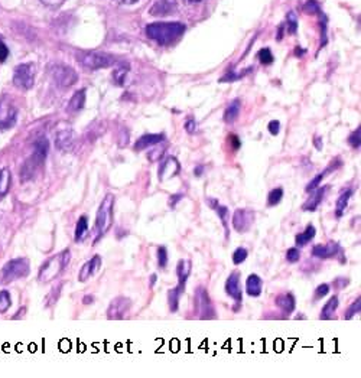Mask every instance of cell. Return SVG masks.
<instances>
[{
	"instance_id": "13",
	"label": "cell",
	"mask_w": 361,
	"mask_h": 378,
	"mask_svg": "<svg viewBox=\"0 0 361 378\" xmlns=\"http://www.w3.org/2000/svg\"><path fill=\"white\" fill-rule=\"evenodd\" d=\"M254 221V212L246 208L236 210L233 214V227L237 233H246Z\"/></svg>"
},
{
	"instance_id": "37",
	"label": "cell",
	"mask_w": 361,
	"mask_h": 378,
	"mask_svg": "<svg viewBox=\"0 0 361 378\" xmlns=\"http://www.w3.org/2000/svg\"><path fill=\"white\" fill-rule=\"evenodd\" d=\"M127 71H129V67H119L114 72H113V81L116 83V86H123L124 84V80H126V75H127Z\"/></svg>"
},
{
	"instance_id": "27",
	"label": "cell",
	"mask_w": 361,
	"mask_h": 378,
	"mask_svg": "<svg viewBox=\"0 0 361 378\" xmlns=\"http://www.w3.org/2000/svg\"><path fill=\"white\" fill-rule=\"evenodd\" d=\"M339 305H340L339 297L331 296L321 311V319H324V320L332 319L335 316V312H337V309H339Z\"/></svg>"
},
{
	"instance_id": "53",
	"label": "cell",
	"mask_w": 361,
	"mask_h": 378,
	"mask_svg": "<svg viewBox=\"0 0 361 378\" xmlns=\"http://www.w3.org/2000/svg\"><path fill=\"white\" fill-rule=\"evenodd\" d=\"M116 5H135L139 0H113Z\"/></svg>"
},
{
	"instance_id": "9",
	"label": "cell",
	"mask_w": 361,
	"mask_h": 378,
	"mask_svg": "<svg viewBox=\"0 0 361 378\" xmlns=\"http://www.w3.org/2000/svg\"><path fill=\"white\" fill-rule=\"evenodd\" d=\"M132 308V300L124 296H117L110 302L107 308V318L109 319H123L129 311Z\"/></svg>"
},
{
	"instance_id": "16",
	"label": "cell",
	"mask_w": 361,
	"mask_h": 378,
	"mask_svg": "<svg viewBox=\"0 0 361 378\" xmlns=\"http://www.w3.org/2000/svg\"><path fill=\"white\" fill-rule=\"evenodd\" d=\"M165 140V135L164 133H146V135H142L133 149L135 152H142V150H146L147 147H152V146H157L159 143H162Z\"/></svg>"
},
{
	"instance_id": "38",
	"label": "cell",
	"mask_w": 361,
	"mask_h": 378,
	"mask_svg": "<svg viewBox=\"0 0 361 378\" xmlns=\"http://www.w3.org/2000/svg\"><path fill=\"white\" fill-rule=\"evenodd\" d=\"M157 256H158V266H159V269H165V267H166V264H168V260H169V256H168V250H166V247H165V245L158 247Z\"/></svg>"
},
{
	"instance_id": "46",
	"label": "cell",
	"mask_w": 361,
	"mask_h": 378,
	"mask_svg": "<svg viewBox=\"0 0 361 378\" xmlns=\"http://www.w3.org/2000/svg\"><path fill=\"white\" fill-rule=\"evenodd\" d=\"M228 143H230V146H231V149H233V150H239L242 147L240 137L236 136V135H233V133L228 135Z\"/></svg>"
},
{
	"instance_id": "55",
	"label": "cell",
	"mask_w": 361,
	"mask_h": 378,
	"mask_svg": "<svg viewBox=\"0 0 361 378\" xmlns=\"http://www.w3.org/2000/svg\"><path fill=\"white\" fill-rule=\"evenodd\" d=\"M314 146H315L317 150H322V137L315 136V137H314Z\"/></svg>"
},
{
	"instance_id": "5",
	"label": "cell",
	"mask_w": 361,
	"mask_h": 378,
	"mask_svg": "<svg viewBox=\"0 0 361 378\" xmlns=\"http://www.w3.org/2000/svg\"><path fill=\"white\" fill-rule=\"evenodd\" d=\"M29 271L31 266L28 259H13L2 269V281L5 283H9L18 279H23V277L29 274Z\"/></svg>"
},
{
	"instance_id": "36",
	"label": "cell",
	"mask_w": 361,
	"mask_h": 378,
	"mask_svg": "<svg viewBox=\"0 0 361 378\" xmlns=\"http://www.w3.org/2000/svg\"><path fill=\"white\" fill-rule=\"evenodd\" d=\"M12 305V300H11V295L9 292L6 290H2L0 292V313H5Z\"/></svg>"
},
{
	"instance_id": "8",
	"label": "cell",
	"mask_w": 361,
	"mask_h": 378,
	"mask_svg": "<svg viewBox=\"0 0 361 378\" xmlns=\"http://www.w3.org/2000/svg\"><path fill=\"white\" fill-rule=\"evenodd\" d=\"M53 77L60 87H71L79 81V74L65 65H55L53 68Z\"/></svg>"
},
{
	"instance_id": "40",
	"label": "cell",
	"mask_w": 361,
	"mask_h": 378,
	"mask_svg": "<svg viewBox=\"0 0 361 378\" xmlns=\"http://www.w3.org/2000/svg\"><path fill=\"white\" fill-rule=\"evenodd\" d=\"M325 170L322 172V173H318L317 176H315V178L313 180V181H309V184L306 185V188H305V191L309 194V192H313L314 189H317L318 187H321V182H322V180L325 178Z\"/></svg>"
},
{
	"instance_id": "35",
	"label": "cell",
	"mask_w": 361,
	"mask_h": 378,
	"mask_svg": "<svg viewBox=\"0 0 361 378\" xmlns=\"http://www.w3.org/2000/svg\"><path fill=\"white\" fill-rule=\"evenodd\" d=\"M247 257H249V251L244 247H239V248L235 250L233 257H231V259H233V263L236 266H239V264L244 263L247 260Z\"/></svg>"
},
{
	"instance_id": "31",
	"label": "cell",
	"mask_w": 361,
	"mask_h": 378,
	"mask_svg": "<svg viewBox=\"0 0 361 378\" xmlns=\"http://www.w3.org/2000/svg\"><path fill=\"white\" fill-rule=\"evenodd\" d=\"M90 225H88V220H87V215H81L79 218V221H77V225H75V233H74V240L79 243L83 240L84 234L88 231Z\"/></svg>"
},
{
	"instance_id": "45",
	"label": "cell",
	"mask_w": 361,
	"mask_h": 378,
	"mask_svg": "<svg viewBox=\"0 0 361 378\" xmlns=\"http://www.w3.org/2000/svg\"><path fill=\"white\" fill-rule=\"evenodd\" d=\"M164 154H165V149L164 147H155L152 150V152L149 154L147 158H149L150 162H157V161H159L164 156Z\"/></svg>"
},
{
	"instance_id": "58",
	"label": "cell",
	"mask_w": 361,
	"mask_h": 378,
	"mask_svg": "<svg viewBox=\"0 0 361 378\" xmlns=\"http://www.w3.org/2000/svg\"><path fill=\"white\" fill-rule=\"evenodd\" d=\"M157 281H158V276H157V274H152V276H150V281H149L150 289H152L155 285H157Z\"/></svg>"
},
{
	"instance_id": "48",
	"label": "cell",
	"mask_w": 361,
	"mask_h": 378,
	"mask_svg": "<svg viewBox=\"0 0 361 378\" xmlns=\"http://www.w3.org/2000/svg\"><path fill=\"white\" fill-rule=\"evenodd\" d=\"M348 283H350V281L347 279V277H346V279H344V277H337V279H335L332 282V286H334V289H339L340 290V289L347 288Z\"/></svg>"
},
{
	"instance_id": "18",
	"label": "cell",
	"mask_w": 361,
	"mask_h": 378,
	"mask_svg": "<svg viewBox=\"0 0 361 378\" xmlns=\"http://www.w3.org/2000/svg\"><path fill=\"white\" fill-rule=\"evenodd\" d=\"M100 267H101V257L98 255H96L88 262H86L83 264V267L79 273V282H81V283L87 282L90 277H93L100 270Z\"/></svg>"
},
{
	"instance_id": "50",
	"label": "cell",
	"mask_w": 361,
	"mask_h": 378,
	"mask_svg": "<svg viewBox=\"0 0 361 378\" xmlns=\"http://www.w3.org/2000/svg\"><path fill=\"white\" fill-rule=\"evenodd\" d=\"M41 2L48 6V8H53V9H57L60 6H63L67 0H41Z\"/></svg>"
},
{
	"instance_id": "7",
	"label": "cell",
	"mask_w": 361,
	"mask_h": 378,
	"mask_svg": "<svg viewBox=\"0 0 361 378\" xmlns=\"http://www.w3.org/2000/svg\"><path fill=\"white\" fill-rule=\"evenodd\" d=\"M13 84L22 90H31L35 84V65L20 64L13 74Z\"/></svg>"
},
{
	"instance_id": "47",
	"label": "cell",
	"mask_w": 361,
	"mask_h": 378,
	"mask_svg": "<svg viewBox=\"0 0 361 378\" xmlns=\"http://www.w3.org/2000/svg\"><path fill=\"white\" fill-rule=\"evenodd\" d=\"M184 128H185V132L187 133H190V135H194L195 132H197V121H195V119H192V117H190L187 121H185V124H184Z\"/></svg>"
},
{
	"instance_id": "10",
	"label": "cell",
	"mask_w": 361,
	"mask_h": 378,
	"mask_svg": "<svg viewBox=\"0 0 361 378\" xmlns=\"http://www.w3.org/2000/svg\"><path fill=\"white\" fill-rule=\"evenodd\" d=\"M18 120L16 107L8 100H0V130L11 129Z\"/></svg>"
},
{
	"instance_id": "51",
	"label": "cell",
	"mask_w": 361,
	"mask_h": 378,
	"mask_svg": "<svg viewBox=\"0 0 361 378\" xmlns=\"http://www.w3.org/2000/svg\"><path fill=\"white\" fill-rule=\"evenodd\" d=\"M9 57V49L4 41H0V62H5Z\"/></svg>"
},
{
	"instance_id": "19",
	"label": "cell",
	"mask_w": 361,
	"mask_h": 378,
	"mask_svg": "<svg viewBox=\"0 0 361 378\" xmlns=\"http://www.w3.org/2000/svg\"><path fill=\"white\" fill-rule=\"evenodd\" d=\"M48 152H49V142L46 137H39L35 143H34V152H32V156L31 159L38 163L39 166H42L46 161V156H48Z\"/></svg>"
},
{
	"instance_id": "32",
	"label": "cell",
	"mask_w": 361,
	"mask_h": 378,
	"mask_svg": "<svg viewBox=\"0 0 361 378\" xmlns=\"http://www.w3.org/2000/svg\"><path fill=\"white\" fill-rule=\"evenodd\" d=\"M180 296H183V292H179L176 288H173L168 292V305H169V311L172 313L178 312V309H179Z\"/></svg>"
},
{
	"instance_id": "57",
	"label": "cell",
	"mask_w": 361,
	"mask_h": 378,
	"mask_svg": "<svg viewBox=\"0 0 361 378\" xmlns=\"http://www.w3.org/2000/svg\"><path fill=\"white\" fill-rule=\"evenodd\" d=\"M289 23H291V34H294L296 31V22L294 19V13L289 15Z\"/></svg>"
},
{
	"instance_id": "34",
	"label": "cell",
	"mask_w": 361,
	"mask_h": 378,
	"mask_svg": "<svg viewBox=\"0 0 361 378\" xmlns=\"http://www.w3.org/2000/svg\"><path fill=\"white\" fill-rule=\"evenodd\" d=\"M283 194H285V191H283V188H275L269 192L268 195V207H276L280 204V201L283 199Z\"/></svg>"
},
{
	"instance_id": "12",
	"label": "cell",
	"mask_w": 361,
	"mask_h": 378,
	"mask_svg": "<svg viewBox=\"0 0 361 378\" xmlns=\"http://www.w3.org/2000/svg\"><path fill=\"white\" fill-rule=\"evenodd\" d=\"M179 172H180L179 161L175 156H168L162 162V165H161V168L158 170V178H159L161 182H166V181L175 178V176H178Z\"/></svg>"
},
{
	"instance_id": "29",
	"label": "cell",
	"mask_w": 361,
	"mask_h": 378,
	"mask_svg": "<svg viewBox=\"0 0 361 378\" xmlns=\"http://www.w3.org/2000/svg\"><path fill=\"white\" fill-rule=\"evenodd\" d=\"M240 109H242L240 100H233V102H231V104L225 109L224 121L228 123V124H233L239 119V116H240Z\"/></svg>"
},
{
	"instance_id": "44",
	"label": "cell",
	"mask_w": 361,
	"mask_h": 378,
	"mask_svg": "<svg viewBox=\"0 0 361 378\" xmlns=\"http://www.w3.org/2000/svg\"><path fill=\"white\" fill-rule=\"evenodd\" d=\"M259 60H261V62L265 64V65H269V64L273 62V55H272V53H270V49H269V48L262 49V51L259 53Z\"/></svg>"
},
{
	"instance_id": "22",
	"label": "cell",
	"mask_w": 361,
	"mask_h": 378,
	"mask_svg": "<svg viewBox=\"0 0 361 378\" xmlns=\"http://www.w3.org/2000/svg\"><path fill=\"white\" fill-rule=\"evenodd\" d=\"M74 132L72 130H61L55 136V146L58 150H63V152H67V150H71L74 146Z\"/></svg>"
},
{
	"instance_id": "1",
	"label": "cell",
	"mask_w": 361,
	"mask_h": 378,
	"mask_svg": "<svg viewBox=\"0 0 361 378\" xmlns=\"http://www.w3.org/2000/svg\"><path fill=\"white\" fill-rule=\"evenodd\" d=\"M184 32L185 27L178 22L152 23L149 27H146V35L159 45H169L175 42Z\"/></svg>"
},
{
	"instance_id": "28",
	"label": "cell",
	"mask_w": 361,
	"mask_h": 378,
	"mask_svg": "<svg viewBox=\"0 0 361 378\" xmlns=\"http://www.w3.org/2000/svg\"><path fill=\"white\" fill-rule=\"evenodd\" d=\"M315 236H317L315 227H314L313 224H309V225L306 227V229H305V231L296 234L295 243H296L298 247H305L306 244H309V241H313V240L315 238Z\"/></svg>"
},
{
	"instance_id": "3",
	"label": "cell",
	"mask_w": 361,
	"mask_h": 378,
	"mask_svg": "<svg viewBox=\"0 0 361 378\" xmlns=\"http://www.w3.org/2000/svg\"><path fill=\"white\" fill-rule=\"evenodd\" d=\"M71 260V253L70 250H64L63 253H60L58 256L51 257L39 270L38 274V281L42 283H49L53 282L55 277L68 266Z\"/></svg>"
},
{
	"instance_id": "26",
	"label": "cell",
	"mask_w": 361,
	"mask_h": 378,
	"mask_svg": "<svg viewBox=\"0 0 361 378\" xmlns=\"http://www.w3.org/2000/svg\"><path fill=\"white\" fill-rule=\"evenodd\" d=\"M86 104V88L80 90V91H77L71 100H70V103H68V112L71 113H77V112H80Z\"/></svg>"
},
{
	"instance_id": "2",
	"label": "cell",
	"mask_w": 361,
	"mask_h": 378,
	"mask_svg": "<svg viewBox=\"0 0 361 378\" xmlns=\"http://www.w3.org/2000/svg\"><path fill=\"white\" fill-rule=\"evenodd\" d=\"M113 210H114V195L107 194L103 199L101 205L98 207L97 215H96V222H94V244H97L103 237L106 236V233L110 230V227L113 224Z\"/></svg>"
},
{
	"instance_id": "24",
	"label": "cell",
	"mask_w": 361,
	"mask_h": 378,
	"mask_svg": "<svg viewBox=\"0 0 361 378\" xmlns=\"http://www.w3.org/2000/svg\"><path fill=\"white\" fill-rule=\"evenodd\" d=\"M39 165L38 163H35L31 158L27 161V162H25L23 165H22V168H20V178H22V181L23 182H28V181H32L34 178H35V175H37V172L39 170Z\"/></svg>"
},
{
	"instance_id": "17",
	"label": "cell",
	"mask_w": 361,
	"mask_h": 378,
	"mask_svg": "<svg viewBox=\"0 0 361 378\" xmlns=\"http://www.w3.org/2000/svg\"><path fill=\"white\" fill-rule=\"evenodd\" d=\"M191 269H192L191 260H179L178 262V264H176V276H178V286H176V289L179 292H183V293L185 292Z\"/></svg>"
},
{
	"instance_id": "4",
	"label": "cell",
	"mask_w": 361,
	"mask_h": 378,
	"mask_svg": "<svg viewBox=\"0 0 361 378\" xmlns=\"http://www.w3.org/2000/svg\"><path fill=\"white\" fill-rule=\"evenodd\" d=\"M194 302H195V313L199 319H216L217 318V312L214 309V305L210 299L207 289H204L201 286L197 288Z\"/></svg>"
},
{
	"instance_id": "14",
	"label": "cell",
	"mask_w": 361,
	"mask_h": 378,
	"mask_svg": "<svg viewBox=\"0 0 361 378\" xmlns=\"http://www.w3.org/2000/svg\"><path fill=\"white\" fill-rule=\"evenodd\" d=\"M343 251L341 245L339 243H328V244H317L314 248H313V256L317 257V259H322V260H327V259H332V257H337L340 253Z\"/></svg>"
},
{
	"instance_id": "21",
	"label": "cell",
	"mask_w": 361,
	"mask_h": 378,
	"mask_svg": "<svg viewBox=\"0 0 361 378\" xmlns=\"http://www.w3.org/2000/svg\"><path fill=\"white\" fill-rule=\"evenodd\" d=\"M246 292L251 297H259L263 292V281L261 276L250 274L246 281Z\"/></svg>"
},
{
	"instance_id": "6",
	"label": "cell",
	"mask_w": 361,
	"mask_h": 378,
	"mask_svg": "<svg viewBox=\"0 0 361 378\" xmlns=\"http://www.w3.org/2000/svg\"><path fill=\"white\" fill-rule=\"evenodd\" d=\"M77 60H79V62L84 68H88V69L109 68L116 62L112 55L105 54V53H80V54H77Z\"/></svg>"
},
{
	"instance_id": "23",
	"label": "cell",
	"mask_w": 361,
	"mask_h": 378,
	"mask_svg": "<svg viewBox=\"0 0 361 378\" xmlns=\"http://www.w3.org/2000/svg\"><path fill=\"white\" fill-rule=\"evenodd\" d=\"M176 9L175 0H159V2L155 4L150 9V13L153 16H166L172 13Z\"/></svg>"
},
{
	"instance_id": "43",
	"label": "cell",
	"mask_w": 361,
	"mask_h": 378,
	"mask_svg": "<svg viewBox=\"0 0 361 378\" xmlns=\"http://www.w3.org/2000/svg\"><path fill=\"white\" fill-rule=\"evenodd\" d=\"M329 290H331L329 285H327V283L320 285V286L315 289V292H314V300H320V299H322V297L328 296Z\"/></svg>"
},
{
	"instance_id": "41",
	"label": "cell",
	"mask_w": 361,
	"mask_h": 378,
	"mask_svg": "<svg viewBox=\"0 0 361 378\" xmlns=\"http://www.w3.org/2000/svg\"><path fill=\"white\" fill-rule=\"evenodd\" d=\"M348 144L353 149H360V146H361V128H357V130L348 136Z\"/></svg>"
},
{
	"instance_id": "30",
	"label": "cell",
	"mask_w": 361,
	"mask_h": 378,
	"mask_svg": "<svg viewBox=\"0 0 361 378\" xmlns=\"http://www.w3.org/2000/svg\"><path fill=\"white\" fill-rule=\"evenodd\" d=\"M12 187V173L8 168L0 170V196H5Z\"/></svg>"
},
{
	"instance_id": "15",
	"label": "cell",
	"mask_w": 361,
	"mask_h": 378,
	"mask_svg": "<svg viewBox=\"0 0 361 378\" xmlns=\"http://www.w3.org/2000/svg\"><path fill=\"white\" fill-rule=\"evenodd\" d=\"M329 189L328 185H324V187H318L317 189H314L311 192V195H309V198L305 201V204L302 205V210L303 211H309V212H314L318 210L320 204L322 203V199L327 194V191Z\"/></svg>"
},
{
	"instance_id": "20",
	"label": "cell",
	"mask_w": 361,
	"mask_h": 378,
	"mask_svg": "<svg viewBox=\"0 0 361 378\" xmlns=\"http://www.w3.org/2000/svg\"><path fill=\"white\" fill-rule=\"evenodd\" d=\"M275 302H276V306L285 315H291L296 309V299L292 293H282L276 297Z\"/></svg>"
},
{
	"instance_id": "11",
	"label": "cell",
	"mask_w": 361,
	"mask_h": 378,
	"mask_svg": "<svg viewBox=\"0 0 361 378\" xmlns=\"http://www.w3.org/2000/svg\"><path fill=\"white\" fill-rule=\"evenodd\" d=\"M240 281H242V274L240 271H233L225 281V293L236 300V304H242L243 300V292H242V286H240Z\"/></svg>"
},
{
	"instance_id": "25",
	"label": "cell",
	"mask_w": 361,
	"mask_h": 378,
	"mask_svg": "<svg viewBox=\"0 0 361 378\" xmlns=\"http://www.w3.org/2000/svg\"><path fill=\"white\" fill-rule=\"evenodd\" d=\"M354 195V189L350 188V189H346L341 192V195L339 196L337 203H335V217L337 218H341L343 214H344V210L347 208L348 205V201L350 198Z\"/></svg>"
},
{
	"instance_id": "49",
	"label": "cell",
	"mask_w": 361,
	"mask_h": 378,
	"mask_svg": "<svg viewBox=\"0 0 361 378\" xmlns=\"http://www.w3.org/2000/svg\"><path fill=\"white\" fill-rule=\"evenodd\" d=\"M268 130H269V133L273 135V136L279 135V132H280V121H279V120H272V121L268 124Z\"/></svg>"
},
{
	"instance_id": "59",
	"label": "cell",
	"mask_w": 361,
	"mask_h": 378,
	"mask_svg": "<svg viewBox=\"0 0 361 378\" xmlns=\"http://www.w3.org/2000/svg\"><path fill=\"white\" fill-rule=\"evenodd\" d=\"M191 2H198V0H191Z\"/></svg>"
},
{
	"instance_id": "39",
	"label": "cell",
	"mask_w": 361,
	"mask_h": 378,
	"mask_svg": "<svg viewBox=\"0 0 361 378\" xmlns=\"http://www.w3.org/2000/svg\"><path fill=\"white\" fill-rule=\"evenodd\" d=\"M360 311H361V299L357 297V299L353 302V304L350 305V308L347 309V312H346V319H347V320H348V319H353L357 313H360Z\"/></svg>"
},
{
	"instance_id": "54",
	"label": "cell",
	"mask_w": 361,
	"mask_h": 378,
	"mask_svg": "<svg viewBox=\"0 0 361 378\" xmlns=\"http://www.w3.org/2000/svg\"><path fill=\"white\" fill-rule=\"evenodd\" d=\"M205 173V166H202V165H198V166H195V169H194V175L197 176V178H201V176Z\"/></svg>"
},
{
	"instance_id": "42",
	"label": "cell",
	"mask_w": 361,
	"mask_h": 378,
	"mask_svg": "<svg viewBox=\"0 0 361 378\" xmlns=\"http://www.w3.org/2000/svg\"><path fill=\"white\" fill-rule=\"evenodd\" d=\"M301 259V251H299V247H291L288 251H287V260L294 264V263H298Z\"/></svg>"
},
{
	"instance_id": "56",
	"label": "cell",
	"mask_w": 361,
	"mask_h": 378,
	"mask_svg": "<svg viewBox=\"0 0 361 378\" xmlns=\"http://www.w3.org/2000/svg\"><path fill=\"white\" fill-rule=\"evenodd\" d=\"M93 302H94V296H93V295H86V296L83 297V304H84V305H91Z\"/></svg>"
},
{
	"instance_id": "52",
	"label": "cell",
	"mask_w": 361,
	"mask_h": 378,
	"mask_svg": "<svg viewBox=\"0 0 361 378\" xmlns=\"http://www.w3.org/2000/svg\"><path fill=\"white\" fill-rule=\"evenodd\" d=\"M184 198V194H173V195H171V198H169V207L171 208H175L176 207V204L179 203V201L180 199H183Z\"/></svg>"
},
{
	"instance_id": "33",
	"label": "cell",
	"mask_w": 361,
	"mask_h": 378,
	"mask_svg": "<svg viewBox=\"0 0 361 378\" xmlns=\"http://www.w3.org/2000/svg\"><path fill=\"white\" fill-rule=\"evenodd\" d=\"M213 210L217 211V215H218V218L221 220L223 227H224V230H225V238L228 240V236H230V231H228V215H230L228 208L224 207V205H220V203H218Z\"/></svg>"
}]
</instances>
